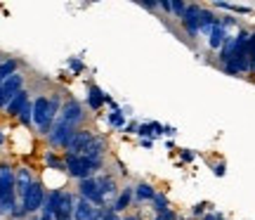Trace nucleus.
Wrapping results in <instances>:
<instances>
[{
  "label": "nucleus",
  "instance_id": "1",
  "mask_svg": "<svg viewBox=\"0 0 255 220\" xmlns=\"http://www.w3.org/2000/svg\"><path fill=\"white\" fill-rule=\"evenodd\" d=\"M76 194L69 190H52L45 197L43 204V213H50L55 220H73V211H76Z\"/></svg>",
  "mask_w": 255,
  "mask_h": 220
},
{
  "label": "nucleus",
  "instance_id": "2",
  "mask_svg": "<svg viewBox=\"0 0 255 220\" xmlns=\"http://www.w3.org/2000/svg\"><path fill=\"white\" fill-rule=\"evenodd\" d=\"M248 33L246 28H241L237 36H234V50L229 55L227 64L222 66V71L229 76H239V73H248Z\"/></svg>",
  "mask_w": 255,
  "mask_h": 220
},
{
  "label": "nucleus",
  "instance_id": "3",
  "mask_svg": "<svg viewBox=\"0 0 255 220\" xmlns=\"http://www.w3.org/2000/svg\"><path fill=\"white\" fill-rule=\"evenodd\" d=\"M64 166L66 173L76 178V180H85V178H95V171H100L104 166V159H85L78 154H66L64 156Z\"/></svg>",
  "mask_w": 255,
  "mask_h": 220
},
{
  "label": "nucleus",
  "instance_id": "4",
  "mask_svg": "<svg viewBox=\"0 0 255 220\" xmlns=\"http://www.w3.org/2000/svg\"><path fill=\"white\" fill-rule=\"evenodd\" d=\"M33 123L40 128V133H47V135L55 126V121L50 119V97H45V95L36 97V102H33Z\"/></svg>",
  "mask_w": 255,
  "mask_h": 220
},
{
  "label": "nucleus",
  "instance_id": "5",
  "mask_svg": "<svg viewBox=\"0 0 255 220\" xmlns=\"http://www.w3.org/2000/svg\"><path fill=\"white\" fill-rule=\"evenodd\" d=\"M45 197H47V192H45V187H43V183H40V180H36V183L28 187L26 197L21 199V209L26 211V216H28V213H38V211H40V209H43V204H45Z\"/></svg>",
  "mask_w": 255,
  "mask_h": 220
},
{
  "label": "nucleus",
  "instance_id": "6",
  "mask_svg": "<svg viewBox=\"0 0 255 220\" xmlns=\"http://www.w3.org/2000/svg\"><path fill=\"white\" fill-rule=\"evenodd\" d=\"M76 130H78V128H73V126L64 123V121H55V126H52V130H50L47 140H50V145H52V147H64V149H66Z\"/></svg>",
  "mask_w": 255,
  "mask_h": 220
},
{
  "label": "nucleus",
  "instance_id": "7",
  "mask_svg": "<svg viewBox=\"0 0 255 220\" xmlns=\"http://www.w3.org/2000/svg\"><path fill=\"white\" fill-rule=\"evenodd\" d=\"M78 199H85V202H90L92 206H107L104 199H102L100 187H97V180H95V178L78 180Z\"/></svg>",
  "mask_w": 255,
  "mask_h": 220
},
{
  "label": "nucleus",
  "instance_id": "8",
  "mask_svg": "<svg viewBox=\"0 0 255 220\" xmlns=\"http://www.w3.org/2000/svg\"><path fill=\"white\" fill-rule=\"evenodd\" d=\"M201 5H187V12L182 17V26L189 38H196L201 33Z\"/></svg>",
  "mask_w": 255,
  "mask_h": 220
},
{
  "label": "nucleus",
  "instance_id": "9",
  "mask_svg": "<svg viewBox=\"0 0 255 220\" xmlns=\"http://www.w3.org/2000/svg\"><path fill=\"white\" fill-rule=\"evenodd\" d=\"M95 180H97V187H100V194H102V199H104V204L119 199V183H116L114 175L104 173V175H97Z\"/></svg>",
  "mask_w": 255,
  "mask_h": 220
},
{
  "label": "nucleus",
  "instance_id": "10",
  "mask_svg": "<svg viewBox=\"0 0 255 220\" xmlns=\"http://www.w3.org/2000/svg\"><path fill=\"white\" fill-rule=\"evenodd\" d=\"M83 107H81V102H76V100H69L66 104L62 107V111H59V116H57V121H64V123H69V126H78L83 121Z\"/></svg>",
  "mask_w": 255,
  "mask_h": 220
},
{
  "label": "nucleus",
  "instance_id": "11",
  "mask_svg": "<svg viewBox=\"0 0 255 220\" xmlns=\"http://www.w3.org/2000/svg\"><path fill=\"white\" fill-rule=\"evenodd\" d=\"M14 175L9 166H0V202L14 197Z\"/></svg>",
  "mask_w": 255,
  "mask_h": 220
},
{
  "label": "nucleus",
  "instance_id": "12",
  "mask_svg": "<svg viewBox=\"0 0 255 220\" xmlns=\"http://www.w3.org/2000/svg\"><path fill=\"white\" fill-rule=\"evenodd\" d=\"M92 138H95V133H90V130H76L69 147H66V154H81L83 149L92 142Z\"/></svg>",
  "mask_w": 255,
  "mask_h": 220
},
{
  "label": "nucleus",
  "instance_id": "13",
  "mask_svg": "<svg viewBox=\"0 0 255 220\" xmlns=\"http://www.w3.org/2000/svg\"><path fill=\"white\" fill-rule=\"evenodd\" d=\"M36 183L33 180V173L28 171V168H19L17 171V175H14V190H17V194L24 199L26 197V192H28V187Z\"/></svg>",
  "mask_w": 255,
  "mask_h": 220
},
{
  "label": "nucleus",
  "instance_id": "14",
  "mask_svg": "<svg viewBox=\"0 0 255 220\" xmlns=\"http://www.w3.org/2000/svg\"><path fill=\"white\" fill-rule=\"evenodd\" d=\"M104 152H107V140L100 138V135H95L92 142L85 147L78 156H85V159H104Z\"/></svg>",
  "mask_w": 255,
  "mask_h": 220
},
{
  "label": "nucleus",
  "instance_id": "15",
  "mask_svg": "<svg viewBox=\"0 0 255 220\" xmlns=\"http://www.w3.org/2000/svg\"><path fill=\"white\" fill-rule=\"evenodd\" d=\"M97 209L100 206H92L85 199L76 202V211H73V220H97Z\"/></svg>",
  "mask_w": 255,
  "mask_h": 220
},
{
  "label": "nucleus",
  "instance_id": "16",
  "mask_svg": "<svg viewBox=\"0 0 255 220\" xmlns=\"http://www.w3.org/2000/svg\"><path fill=\"white\" fill-rule=\"evenodd\" d=\"M132 199H135V187H130V185H128V187H123V190H121L119 199L114 202V206H111V209H114L116 213H123V211H128V209H130Z\"/></svg>",
  "mask_w": 255,
  "mask_h": 220
},
{
  "label": "nucleus",
  "instance_id": "17",
  "mask_svg": "<svg viewBox=\"0 0 255 220\" xmlns=\"http://www.w3.org/2000/svg\"><path fill=\"white\" fill-rule=\"evenodd\" d=\"M227 28L220 26V24H215L213 26V31L208 33V47L210 50H222V45L227 43Z\"/></svg>",
  "mask_w": 255,
  "mask_h": 220
},
{
  "label": "nucleus",
  "instance_id": "18",
  "mask_svg": "<svg viewBox=\"0 0 255 220\" xmlns=\"http://www.w3.org/2000/svg\"><path fill=\"white\" fill-rule=\"evenodd\" d=\"M26 104H28V92H26V90H21V92H17V95L12 97V102H9L5 109H7L9 116H19V111L24 109Z\"/></svg>",
  "mask_w": 255,
  "mask_h": 220
},
{
  "label": "nucleus",
  "instance_id": "19",
  "mask_svg": "<svg viewBox=\"0 0 255 220\" xmlns=\"http://www.w3.org/2000/svg\"><path fill=\"white\" fill-rule=\"evenodd\" d=\"M107 97L109 95H104L97 85H88V104H90L92 109H100L102 104H107Z\"/></svg>",
  "mask_w": 255,
  "mask_h": 220
},
{
  "label": "nucleus",
  "instance_id": "20",
  "mask_svg": "<svg viewBox=\"0 0 255 220\" xmlns=\"http://www.w3.org/2000/svg\"><path fill=\"white\" fill-rule=\"evenodd\" d=\"M156 197V190L149 183H139L135 187V199L137 202H151Z\"/></svg>",
  "mask_w": 255,
  "mask_h": 220
},
{
  "label": "nucleus",
  "instance_id": "21",
  "mask_svg": "<svg viewBox=\"0 0 255 220\" xmlns=\"http://www.w3.org/2000/svg\"><path fill=\"white\" fill-rule=\"evenodd\" d=\"M17 73V62L14 59H5L2 64H0V85L7 81L9 76H14Z\"/></svg>",
  "mask_w": 255,
  "mask_h": 220
},
{
  "label": "nucleus",
  "instance_id": "22",
  "mask_svg": "<svg viewBox=\"0 0 255 220\" xmlns=\"http://www.w3.org/2000/svg\"><path fill=\"white\" fill-rule=\"evenodd\" d=\"M248 73L255 76V31H251L248 38Z\"/></svg>",
  "mask_w": 255,
  "mask_h": 220
},
{
  "label": "nucleus",
  "instance_id": "23",
  "mask_svg": "<svg viewBox=\"0 0 255 220\" xmlns=\"http://www.w3.org/2000/svg\"><path fill=\"white\" fill-rule=\"evenodd\" d=\"M151 202H154L156 216H158V213H165L168 209H170V206H168V197H165V194H161V192H156V197L151 199Z\"/></svg>",
  "mask_w": 255,
  "mask_h": 220
},
{
  "label": "nucleus",
  "instance_id": "24",
  "mask_svg": "<svg viewBox=\"0 0 255 220\" xmlns=\"http://www.w3.org/2000/svg\"><path fill=\"white\" fill-rule=\"evenodd\" d=\"M215 7L229 9V12H237V14H251V12H253V9L246 7V5H229V2H215Z\"/></svg>",
  "mask_w": 255,
  "mask_h": 220
},
{
  "label": "nucleus",
  "instance_id": "25",
  "mask_svg": "<svg viewBox=\"0 0 255 220\" xmlns=\"http://www.w3.org/2000/svg\"><path fill=\"white\" fill-rule=\"evenodd\" d=\"M19 121H21L24 126H31V123H33V104H31V102L19 111Z\"/></svg>",
  "mask_w": 255,
  "mask_h": 220
},
{
  "label": "nucleus",
  "instance_id": "26",
  "mask_svg": "<svg viewBox=\"0 0 255 220\" xmlns=\"http://www.w3.org/2000/svg\"><path fill=\"white\" fill-rule=\"evenodd\" d=\"M14 211H17L14 197H12V199H2V202H0V216H12Z\"/></svg>",
  "mask_w": 255,
  "mask_h": 220
},
{
  "label": "nucleus",
  "instance_id": "27",
  "mask_svg": "<svg viewBox=\"0 0 255 220\" xmlns=\"http://www.w3.org/2000/svg\"><path fill=\"white\" fill-rule=\"evenodd\" d=\"M109 123L114 126V128H123V126H126V116H123V111H121V109L111 111V114H109Z\"/></svg>",
  "mask_w": 255,
  "mask_h": 220
},
{
  "label": "nucleus",
  "instance_id": "28",
  "mask_svg": "<svg viewBox=\"0 0 255 220\" xmlns=\"http://www.w3.org/2000/svg\"><path fill=\"white\" fill-rule=\"evenodd\" d=\"M170 12H173L175 17L182 19L184 12H187V5H184V2H180V0H173V2H170Z\"/></svg>",
  "mask_w": 255,
  "mask_h": 220
},
{
  "label": "nucleus",
  "instance_id": "29",
  "mask_svg": "<svg viewBox=\"0 0 255 220\" xmlns=\"http://www.w3.org/2000/svg\"><path fill=\"white\" fill-rule=\"evenodd\" d=\"M45 161H47V166H52V168H57V171H66L64 161H59L55 154H45Z\"/></svg>",
  "mask_w": 255,
  "mask_h": 220
},
{
  "label": "nucleus",
  "instance_id": "30",
  "mask_svg": "<svg viewBox=\"0 0 255 220\" xmlns=\"http://www.w3.org/2000/svg\"><path fill=\"white\" fill-rule=\"evenodd\" d=\"M156 220H177V216H175L173 209H168L165 213H158V216H156Z\"/></svg>",
  "mask_w": 255,
  "mask_h": 220
},
{
  "label": "nucleus",
  "instance_id": "31",
  "mask_svg": "<svg viewBox=\"0 0 255 220\" xmlns=\"http://www.w3.org/2000/svg\"><path fill=\"white\" fill-rule=\"evenodd\" d=\"M234 24H237V19H234V17H229V14H227V17H222V19H220V26H225V28L234 26Z\"/></svg>",
  "mask_w": 255,
  "mask_h": 220
},
{
  "label": "nucleus",
  "instance_id": "32",
  "mask_svg": "<svg viewBox=\"0 0 255 220\" xmlns=\"http://www.w3.org/2000/svg\"><path fill=\"white\" fill-rule=\"evenodd\" d=\"M69 66H71L73 71H81V69H83V64L78 62V59H76V57H73V59H69Z\"/></svg>",
  "mask_w": 255,
  "mask_h": 220
},
{
  "label": "nucleus",
  "instance_id": "33",
  "mask_svg": "<svg viewBox=\"0 0 255 220\" xmlns=\"http://www.w3.org/2000/svg\"><path fill=\"white\" fill-rule=\"evenodd\" d=\"M182 161H194V152H189V149H182Z\"/></svg>",
  "mask_w": 255,
  "mask_h": 220
},
{
  "label": "nucleus",
  "instance_id": "34",
  "mask_svg": "<svg viewBox=\"0 0 255 220\" xmlns=\"http://www.w3.org/2000/svg\"><path fill=\"white\" fill-rule=\"evenodd\" d=\"M203 211H206V204H196V206H194V211H191V213H194V216H201Z\"/></svg>",
  "mask_w": 255,
  "mask_h": 220
},
{
  "label": "nucleus",
  "instance_id": "35",
  "mask_svg": "<svg viewBox=\"0 0 255 220\" xmlns=\"http://www.w3.org/2000/svg\"><path fill=\"white\" fill-rule=\"evenodd\" d=\"M203 220H225L220 213H208V216H203Z\"/></svg>",
  "mask_w": 255,
  "mask_h": 220
},
{
  "label": "nucleus",
  "instance_id": "36",
  "mask_svg": "<svg viewBox=\"0 0 255 220\" xmlns=\"http://www.w3.org/2000/svg\"><path fill=\"white\" fill-rule=\"evenodd\" d=\"M215 175H218V178H222V175H225V164H218V166H215Z\"/></svg>",
  "mask_w": 255,
  "mask_h": 220
},
{
  "label": "nucleus",
  "instance_id": "37",
  "mask_svg": "<svg viewBox=\"0 0 255 220\" xmlns=\"http://www.w3.org/2000/svg\"><path fill=\"white\" fill-rule=\"evenodd\" d=\"M158 7L163 9V12H170V2H168V0H163V2H158Z\"/></svg>",
  "mask_w": 255,
  "mask_h": 220
},
{
  "label": "nucleus",
  "instance_id": "38",
  "mask_svg": "<svg viewBox=\"0 0 255 220\" xmlns=\"http://www.w3.org/2000/svg\"><path fill=\"white\" fill-rule=\"evenodd\" d=\"M128 133H137V123H130V126H126Z\"/></svg>",
  "mask_w": 255,
  "mask_h": 220
},
{
  "label": "nucleus",
  "instance_id": "39",
  "mask_svg": "<svg viewBox=\"0 0 255 220\" xmlns=\"http://www.w3.org/2000/svg\"><path fill=\"white\" fill-rule=\"evenodd\" d=\"M40 220H55V218H52L50 213H43V211H40Z\"/></svg>",
  "mask_w": 255,
  "mask_h": 220
},
{
  "label": "nucleus",
  "instance_id": "40",
  "mask_svg": "<svg viewBox=\"0 0 255 220\" xmlns=\"http://www.w3.org/2000/svg\"><path fill=\"white\" fill-rule=\"evenodd\" d=\"M123 220H139L137 216H128V218H123Z\"/></svg>",
  "mask_w": 255,
  "mask_h": 220
},
{
  "label": "nucleus",
  "instance_id": "41",
  "mask_svg": "<svg viewBox=\"0 0 255 220\" xmlns=\"http://www.w3.org/2000/svg\"><path fill=\"white\" fill-rule=\"evenodd\" d=\"M2 142H5V138H2V133H0V145H2Z\"/></svg>",
  "mask_w": 255,
  "mask_h": 220
},
{
  "label": "nucleus",
  "instance_id": "42",
  "mask_svg": "<svg viewBox=\"0 0 255 220\" xmlns=\"http://www.w3.org/2000/svg\"><path fill=\"white\" fill-rule=\"evenodd\" d=\"M31 220H40V218H31Z\"/></svg>",
  "mask_w": 255,
  "mask_h": 220
}]
</instances>
